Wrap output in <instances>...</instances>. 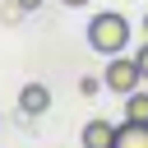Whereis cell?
I'll use <instances>...</instances> for the list:
<instances>
[{"label": "cell", "mask_w": 148, "mask_h": 148, "mask_svg": "<svg viewBox=\"0 0 148 148\" xmlns=\"http://www.w3.org/2000/svg\"><path fill=\"white\" fill-rule=\"evenodd\" d=\"M42 0H14V9H37Z\"/></svg>", "instance_id": "8"}, {"label": "cell", "mask_w": 148, "mask_h": 148, "mask_svg": "<svg viewBox=\"0 0 148 148\" xmlns=\"http://www.w3.org/2000/svg\"><path fill=\"white\" fill-rule=\"evenodd\" d=\"M134 60H139V69H143V83H148V37L139 42V51H134Z\"/></svg>", "instance_id": "7"}, {"label": "cell", "mask_w": 148, "mask_h": 148, "mask_svg": "<svg viewBox=\"0 0 148 148\" xmlns=\"http://www.w3.org/2000/svg\"><path fill=\"white\" fill-rule=\"evenodd\" d=\"M125 120H139V125H148V88H134V92L125 97Z\"/></svg>", "instance_id": "6"}, {"label": "cell", "mask_w": 148, "mask_h": 148, "mask_svg": "<svg viewBox=\"0 0 148 148\" xmlns=\"http://www.w3.org/2000/svg\"><path fill=\"white\" fill-rule=\"evenodd\" d=\"M60 5H69V9H83V5H92V0H60Z\"/></svg>", "instance_id": "9"}, {"label": "cell", "mask_w": 148, "mask_h": 148, "mask_svg": "<svg viewBox=\"0 0 148 148\" xmlns=\"http://www.w3.org/2000/svg\"><path fill=\"white\" fill-rule=\"evenodd\" d=\"M111 143H116V125L106 116H92L83 125V148H111Z\"/></svg>", "instance_id": "4"}, {"label": "cell", "mask_w": 148, "mask_h": 148, "mask_svg": "<svg viewBox=\"0 0 148 148\" xmlns=\"http://www.w3.org/2000/svg\"><path fill=\"white\" fill-rule=\"evenodd\" d=\"M111 148H148V125H139V120L116 125V143Z\"/></svg>", "instance_id": "5"}, {"label": "cell", "mask_w": 148, "mask_h": 148, "mask_svg": "<svg viewBox=\"0 0 148 148\" xmlns=\"http://www.w3.org/2000/svg\"><path fill=\"white\" fill-rule=\"evenodd\" d=\"M46 111H51V88H46V83H37V79H32V83H23V88H18V116H23V120H32V116H46Z\"/></svg>", "instance_id": "3"}, {"label": "cell", "mask_w": 148, "mask_h": 148, "mask_svg": "<svg viewBox=\"0 0 148 148\" xmlns=\"http://www.w3.org/2000/svg\"><path fill=\"white\" fill-rule=\"evenodd\" d=\"M88 46H92L97 56H120V51L130 46V18L116 14V9L92 14V18H88Z\"/></svg>", "instance_id": "1"}, {"label": "cell", "mask_w": 148, "mask_h": 148, "mask_svg": "<svg viewBox=\"0 0 148 148\" xmlns=\"http://www.w3.org/2000/svg\"><path fill=\"white\" fill-rule=\"evenodd\" d=\"M143 37H148V14H143Z\"/></svg>", "instance_id": "10"}, {"label": "cell", "mask_w": 148, "mask_h": 148, "mask_svg": "<svg viewBox=\"0 0 148 148\" xmlns=\"http://www.w3.org/2000/svg\"><path fill=\"white\" fill-rule=\"evenodd\" d=\"M102 88H111L116 97H130L134 88H143V69L134 56H106V69H102Z\"/></svg>", "instance_id": "2"}]
</instances>
